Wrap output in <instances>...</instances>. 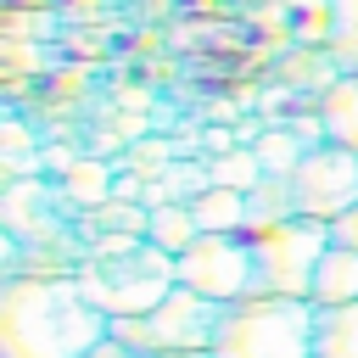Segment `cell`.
<instances>
[{
	"label": "cell",
	"instance_id": "17",
	"mask_svg": "<svg viewBox=\"0 0 358 358\" xmlns=\"http://www.w3.org/2000/svg\"><path fill=\"white\" fill-rule=\"evenodd\" d=\"M330 56L341 73H358V0H330Z\"/></svg>",
	"mask_w": 358,
	"mask_h": 358
},
{
	"label": "cell",
	"instance_id": "9",
	"mask_svg": "<svg viewBox=\"0 0 358 358\" xmlns=\"http://www.w3.org/2000/svg\"><path fill=\"white\" fill-rule=\"evenodd\" d=\"M319 123H324V140L330 145H347L358 151V73H341L319 101H313Z\"/></svg>",
	"mask_w": 358,
	"mask_h": 358
},
{
	"label": "cell",
	"instance_id": "8",
	"mask_svg": "<svg viewBox=\"0 0 358 358\" xmlns=\"http://www.w3.org/2000/svg\"><path fill=\"white\" fill-rule=\"evenodd\" d=\"M117 162H106V157H78V162H67L62 168V196L78 207V213H90V207H101V201H112L117 196Z\"/></svg>",
	"mask_w": 358,
	"mask_h": 358
},
{
	"label": "cell",
	"instance_id": "5",
	"mask_svg": "<svg viewBox=\"0 0 358 358\" xmlns=\"http://www.w3.org/2000/svg\"><path fill=\"white\" fill-rule=\"evenodd\" d=\"M252 252H257L263 291L308 296V291H313V268H319V257L330 252V224L296 213V218H285V224L252 229Z\"/></svg>",
	"mask_w": 358,
	"mask_h": 358
},
{
	"label": "cell",
	"instance_id": "13",
	"mask_svg": "<svg viewBox=\"0 0 358 358\" xmlns=\"http://www.w3.org/2000/svg\"><path fill=\"white\" fill-rule=\"evenodd\" d=\"M201 235H207V229L196 224V207H190V201H162V207H151V229H145V241H157L168 257L190 252Z\"/></svg>",
	"mask_w": 358,
	"mask_h": 358
},
{
	"label": "cell",
	"instance_id": "19",
	"mask_svg": "<svg viewBox=\"0 0 358 358\" xmlns=\"http://www.w3.org/2000/svg\"><path fill=\"white\" fill-rule=\"evenodd\" d=\"M84 358H140V352H134L129 341H117V336H106V341H101V347H90Z\"/></svg>",
	"mask_w": 358,
	"mask_h": 358
},
{
	"label": "cell",
	"instance_id": "3",
	"mask_svg": "<svg viewBox=\"0 0 358 358\" xmlns=\"http://www.w3.org/2000/svg\"><path fill=\"white\" fill-rule=\"evenodd\" d=\"M213 352L218 358H313V302L280 296V291L241 296L224 308Z\"/></svg>",
	"mask_w": 358,
	"mask_h": 358
},
{
	"label": "cell",
	"instance_id": "11",
	"mask_svg": "<svg viewBox=\"0 0 358 358\" xmlns=\"http://www.w3.org/2000/svg\"><path fill=\"white\" fill-rule=\"evenodd\" d=\"M313 358H358V302L313 308Z\"/></svg>",
	"mask_w": 358,
	"mask_h": 358
},
{
	"label": "cell",
	"instance_id": "6",
	"mask_svg": "<svg viewBox=\"0 0 358 358\" xmlns=\"http://www.w3.org/2000/svg\"><path fill=\"white\" fill-rule=\"evenodd\" d=\"M179 285L213 296V302H241L263 291L252 235H201L190 252H179Z\"/></svg>",
	"mask_w": 358,
	"mask_h": 358
},
{
	"label": "cell",
	"instance_id": "4",
	"mask_svg": "<svg viewBox=\"0 0 358 358\" xmlns=\"http://www.w3.org/2000/svg\"><path fill=\"white\" fill-rule=\"evenodd\" d=\"M224 308L229 302H213V296H201L190 285H173L151 313L112 319V336L129 341L140 358H157V352H201V347H213Z\"/></svg>",
	"mask_w": 358,
	"mask_h": 358
},
{
	"label": "cell",
	"instance_id": "18",
	"mask_svg": "<svg viewBox=\"0 0 358 358\" xmlns=\"http://www.w3.org/2000/svg\"><path fill=\"white\" fill-rule=\"evenodd\" d=\"M330 241L347 246V252H358V201H352L341 218H330Z\"/></svg>",
	"mask_w": 358,
	"mask_h": 358
},
{
	"label": "cell",
	"instance_id": "7",
	"mask_svg": "<svg viewBox=\"0 0 358 358\" xmlns=\"http://www.w3.org/2000/svg\"><path fill=\"white\" fill-rule=\"evenodd\" d=\"M291 196H296V213L302 218H341L352 201H358V151L347 145H313L296 173H291Z\"/></svg>",
	"mask_w": 358,
	"mask_h": 358
},
{
	"label": "cell",
	"instance_id": "12",
	"mask_svg": "<svg viewBox=\"0 0 358 358\" xmlns=\"http://www.w3.org/2000/svg\"><path fill=\"white\" fill-rule=\"evenodd\" d=\"M285 218H296L291 179H285V173H263V179L246 190V235H252V229H268V224H285Z\"/></svg>",
	"mask_w": 358,
	"mask_h": 358
},
{
	"label": "cell",
	"instance_id": "10",
	"mask_svg": "<svg viewBox=\"0 0 358 358\" xmlns=\"http://www.w3.org/2000/svg\"><path fill=\"white\" fill-rule=\"evenodd\" d=\"M308 302H313V308L358 302V252H347V246L330 241V252H324L319 268H313V291H308Z\"/></svg>",
	"mask_w": 358,
	"mask_h": 358
},
{
	"label": "cell",
	"instance_id": "16",
	"mask_svg": "<svg viewBox=\"0 0 358 358\" xmlns=\"http://www.w3.org/2000/svg\"><path fill=\"white\" fill-rule=\"evenodd\" d=\"M213 162V185H229V190H252L268 168H263V157H257V145H235V151H224V157H207Z\"/></svg>",
	"mask_w": 358,
	"mask_h": 358
},
{
	"label": "cell",
	"instance_id": "2",
	"mask_svg": "<svg viewBox=\"0 0 358 358\" xmlns=\"http://www.w3.org/2000/svg\"><path fill=\"white\" fill-rule=\"evenodd\" d=\"M78 285L90 291V302L106 319L151 313L179 285V257H168L145 235H95L78 263Z\"/></svg>",
	"mask_w": 358,
	"mask_h": 358
},
{
	"label": "cell",
	"instance_id": "15",
	"mask_svg": "<svg viewBox=\"0 0 358 358\" xmlns=\"http://www.w3.org/2000/svg\"><path fill=\"white\" fill-rule=\"evenodd\" d=\"M78 224H84L90 241H95V235H145V229H151V207H145V201H129V196H112V201L78 213Z\"/></svg>",
	"mask_w": 358,
	"mask_h": 358
},
{
	"label": "cell",
	"instance_id": "14",
	"mask_svg": "<svg viewBox=\"0 0 358 358\" xmlns=\"http://www.w3.org/2000/svg\"><path fill=\"white\" fill-rule=\"evenodd\" d=\"M190 207H196V224H201L207 235H246V190L213 185V190H201Z\"/></svg>",
	"mask_w": 358,
	"mask_h": 358
},
{
	"label": "cell",
	"instance_id": "20",
	"mask_svg": "<svg viewBox=\"0 0 358 358\" xmlns=\"http://www.w3.org/2000/svg\"><path fill=\"white\" fill-rule=\"evenodd\" d=\"M157 358H218L213 347H201V352H157Z\"/></svg>",
	"mask_w": 358,
	"mask_h": 358
},
{
	"label": "cell",
	"instance_id": "1",
	"mask_svg": "<svg viewBox=\"0 0 358 358\" xmlns=\"http://www.w3.org/2000/svg\"><path fill=\"white\" fill-rule=\"evenodd\" d=\"M112 336L78 274H22L0 285V358H84Z\"/></svg>",
	"mask_w": 358,
	"mask_h": 358
}]
</instances>
